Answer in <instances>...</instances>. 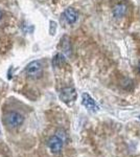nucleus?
I'll list each match as a JSON object with an SVG mask.
<instances>
[{
	"instance_id": "11",
	"label": "nucleus",
	"mask_w": 140,
	"mask_h": 157,
	"mask_svg": "<svg viewBox=\"0 0 140 157\" xmlns=\"http://www.w3.org/2000/svg\"><path fill=\"white\" fill-rule=\"evenodd\" d=\"M138 70H139V72H140V61H139V64H138Z\"/></svg>"
},
{
	"instance_id": "6",
	"label": "nucleus",
	"mask_w": 140,
	"mask_h": 157,
	"mask_svg": "<svg viewBox=\"0 0 140 157\" xmlns=\"http://www.w3.org/2000/svg\"><path fill=\"white\" fill-rule=\"evenodd\" d=\"M64 17H65V20L67 21L68 24H74L75 22L78 21V14L74 9L68 7V9L64 12Z\"/></svg>"
},
{
	"instance_id": "10",
	"label": "nucleus",
	"mask_w": 140,
	"mask_h": 157,
	"mask_svg": "<svg viewBox=\"0 0 140 157\" xmlns=\"http://www.w3.org/2000/svg\"><path fill=\"white\" fill-rule=\"evenodd\" d=\"M2 17H3V15H2V12H1V11H0V20H1V19H2Z\"/></svg>"
},
{
	"instance_id": "7",
	"label": "nucleus",
	"mask_w": 140,
	"mask_h": 157,
	"mask_svg": "<svg viewBox=\"0 0 140 157\" xmlns=\"http://www.w3.org/2000/svg\"><path fill=\"white\" fill-rule=\"evenodd\" d=\"M127 12H128V6L123 3H119L114 6L113 9V16L115 18H123L126 16Z\"/></svg>"
},
{
	"instance_id": "9",
	"label": "nucleus",
	"mask_w": 140,
	"mask_h": 157,
	"mask_svg": "<svg viewBox=\"0 0 140 157\" xmlns=\"http://www.w3.org/2000/svg\"><path fill=\"white\" fill-rule=\"evenodd\" d=\"M64 62H65L64 58H63L62 55H60V54H58L52 60V64L55 65V66H57V67H60Z\"/></svg>"
},
{
	"instance_id": "4",
	"label": "nucleus",
	"mask_w": 140,
	"mask_h": 157,
	"mask_svg": "<svg viewBox=\"0 0 140 157\" xmlns=\"http://www.w3.org/2000/svg\"><path fill=\"white\" fill-rule=\"evenodd\" d=\"M76 97H78L76 91L72 87H66L64 89H62L60 93V98L66 104L73 103L76 100Z\"/></svg>"
},
{
	"instance_id": "1",
	"label": "nucleus",
	"mask_w": 140,
	"mask_h": 157,
	"mask_svg": "<svg viewBox=\"0 0 140 157\" xmlns=\"http://www.w3.org/2000/svg\"><path fill=\"white\" fill-rule=\"evenodd\" d=\"M24 121V116L16 111H11L4 116V124L9 128H17Z\"/></svg>"
},
{
	"instance_id": "8",
	"label": "nucleus",
	"mask_w": 140,
	"mask_h": 157,
	"mask_svg": "<svg viewBox=\"0 0 140 157\" xmlns=\"http://www.w3.org/2000/svg\"><path fill=\"white\" fill-rule=\"evenodd\" d=\"M62 47H63V50H64L65 54L69 55L70 54V42L68 40L67 37H64L62 40Z\"/></svg>"
},
{
	"instance_id": "5",
	"label": "nucleus",
	"mask_w": 140,
	"mask_h": 157,
	"mask_svg": "<svg viewBox=\"0 0 140 157\" xmlns=\"http://www.w3.org/2000/svg\"><path fill=\"white\" fill-rule=\"evenodd\" d=\"M82 103H83V105L88 109V110H91V111H93V112H95V111L98 110L97 104L95 103V101H94L93 98L88 94V93H83Z\"/></svg>"
},
{
	"instance_id": "2",
	"label": "nucleus",
	"mask_w": 140,
	"mask_h": 157,
	"mask_svg": "<svg viewBox=\"0 0 140 157\" xmlns=\"http://www.w3.org/2000/svg\"><path fill=\"white\" fill-rule=\"evenodd\" d=\"M25 72L32 78H38L43 75V66L39 61H32L25 68Z\"/></svg>"
},
{
	"instance_id": "3",
	"label": "nucleus",
	"mask_w": 140,
	"mask_h": 157,
	"mask_svg": "<svg viewBox=\"0 0 140 157\" xmlns=\"http://www.w3.org/2000/svg\"><path fill=\"white\" fill-rule=\"evenodd\" d=\"M63 143H64V139L62 138V136L60 135V132H57L55 136H52L51 138L48 140V147H49L50 151L52 153H60L62 151L63 148Z\"/></svg>"
}]
</instances>
